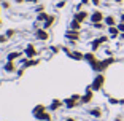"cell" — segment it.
<instances>
[{
    "label": "cell",
    "instance_id": "obj_4",
    "mask_svg": "<svg viewBox=\"0 0 124 121\" xmlns=\"http://www.w3.org/2000/svg\"><path fill=\"white\" fill-rule=\"evenodd\" d=\"M119 30H118V27L116 26H113V27H108V37L110 38H118L119 37Z\"/></svg>",
    "mask_w": 124,
    "mask_h": 121
},
{
    "label": "cell",
    "instance_id": "obj_5",
    "mask_svg": "<svg viewBox=\"0 0 124 121\" xmlns=\"http://www.w3.org/2000/svg\"><path fill=\"white\" fill-rule=\"evenodd\" d=\"M89 18V15L86 13V11H78L77 15H75V19L77 21H80V22H83V21H86V19Z\"/></svg>",
    "mask_w": 124,
    "mask_h": 121
},
{
    "label": "cell",
    "instance_id": "obj_12",
    "mask_svg": "<svg viewBox=\"0 0 124 121\" xmlns=\"http://www.w3.org/2000/svg\"><path fill=\"white\" fill-rule=\"evenodd\" d=\"M116 27H118V30H119L121 33H124V22H118Z\"/></svg>",
    "mask_w": 124,
    "mask_h": 121
},
{
    "label": "cell",
    "instance_id": "obj_16",
    "mask_svg": "<svg viewBox=\"0 0 124 121\" xmlns=\"http://www.w3.org/2000/svg\"><path fill=\"white\" fill-rule=\"evenodd\" d=\"M119 22H124V13H121V16H119Z\"/></svg>",
    "mask_w": 124,
    "mask_h": 121
},
{
    "label": "cell",
    "instance_id": "obj_20",
    "mask_svg": "<svg viewBox=\"0 0 124 121\" xmlns=\"http://www.w3.org/2000/svg\"><path fill=\"white\" fill-rule=\"evenodd\" d=\"M121 104H123V105H124V99H123V100H121Z\"/></svg>",
    "mask_w": 124,
    "mask_h": 121
},
{
    "label": "cell",
    "instance_id": "obj_14",
    "mask_svg": "<svg viewBox=\"0 0 124 121\" xmlns=\"http://www.w3.org/2000/svg\"><path fill=\"white\" fill-rule=\"evenodd\" d=\"M27 54H29V56H32V54H33V48H32V46L27 48Z\"/></svg>",
    "mask_w": 124,
    "mask_h": 121
},
{
    "label": "cell",
    "instance_id": "obj_8",
    "mask_svg": "<svg viewBox=\"0 0 124 121\" xmlns=\"http://www.w3.org/2000/svg\"><path fill=\"white\" fill-rule=\"evenodd\" d=\"M89 113H91L94 118H100V116H102V110H100L99 107H97V108H92V110L89 112Z\"/></svg>",
    "mask_w": 124,
    "mask_h": 121
},
{
    "label": "cell",
    "instance_id": "obj_7",
    "mask_svg": "<svg viewBox=\"0 0 124 121\" xmlns=\"http://www.w3.org/2000/svg\"><path fill=\"white\" fill-rule=\"evenodd\" d=\"M100 45H102V41H100V38H95L94 41L91 43V46H92V53L94 51H97L99 48H100Z\"/></svg>",
    "mask_w": 124,
    "mask_h": 121
},
{
    "label": "cell",
    "instance_id": "obj_6",
    "mask_svg": "<svg viewBox=\"0 0 124 121\" xmlns=\"http://www.w3.org/2000/svg\"><path fill=\"white\" fill-rule=\"evenodd\" d=\"M84 59H86L89 64H94L95 61H97V59H95V54H94V53H86V54H84Z\"/></svg>",
    "mask_w": 124,
    "mask_h": 121
},
{
    "label": "cell",
    "instance_id": "obj_2",
    "mask_svg": "<svg viewBox=\"0 0 124 121\" xmlns=\"http://www.w3.org/2000/svg\"><path fill=\"white\" fill-rule=\"evenodd\" d=\"M89 19H91V22H92V24H95V22H103L105 16H103V13H102V11L95 10L94 13H92V15L89 16Z\"/></svg>",
    "mask_w": 124,
    "mask_h": 121
},
{
    "label": "cell",
    "instance_id": "obj_13",
    "mask_svg": "<svg viewBox=\"0 0 124 121\" xmlns=\"http://www.w3.org/2000/svg\"><path fill=\"white\" fill-rule=\"evenodd\" d=\"M91 3L94 5V7H99V5L102 3V0H91Z\"/></svg>",
    "mask_w": 124,
    "mask_h": 121
},
{
    "label": "cell",
    "instance_id": "obj_9",
    "mask_svg": "<svg viewBox=\"0 0 124 121\" xmlns=\"http://www.w3.org/2000/svg\"><path fill=\"white\" fill-rule=\"evenodd\" d=\"M70 56H72L73 59H77V61H81V59H84V54H81V53H78V51L70 53Z\"/></svg>",
    "mask_w": 124,
    "mask_h": 121
},
{
    "label": "cell",
    "instance_id": "obj_3",
    "mask_svg": "<svg viewBox=\"0 0 124 121\" xmlns=\"http://www.w3.org/2000/svg\"><path fill=\"white\" fill-rule=\"evenodd\" d=\"M103 22H105V26H107V27L118 26V19H116V16H113V15H108V16H105Z\"/></svg>",
    "mask_w": 124,
    "mask_h": 121
},
{
    "label": "cell",
    "instance_id": "obj_10",
    "mask_svg": "<svg viewBox=\"0 0 124 121\" xmlns=\"http://www.w3.org/2000/svg\"><path fill=\"white\" fill-rule=\"evenodd\" d=\"M72 29L73 30H80L81 29V22L77 21V19H73V21H72Z\"/></svg>",
    "mask_w": 124,
    "mask_h": 121
},
{
    "label": "cell",
    "instance_id": "obj_15",
    "mask_svg": "<svg viewBox=\"0 0 124 121\" xmlns=\"http://www.w3.org/2000/svg\"><path fill=\"white\" fill-rule=\"evenodd\" d=\"M38 37H40V38H46V33H45V32H38Z\"/></svg>",
    "mask_w": 124,
    "mask_h": 121
},
{
    "label": "cell",
    "instance_id": "obj_17",
    "mask_svg": "<svg viewBox=\"0 0 124 121\" xmlns=\"http://www.w3.org/2000/svg\"><path fill=\"white\" fill-rule=\"evenodd\" d=\"M89 2H91V0H81V3H83V5H88Z\"/></svg>",
    "mask_w": 124,
    "mask_h": 121
},
{
    "label": "cell",
    "instance_id": "obj_11",
    "mask_svg": "<svg viewBox=\"0 0 124 121\" xmlns=\"http://www.w3.org/2000/svg\"><path fill=\"white\" fill-rule=\"evenodd\" d=\"M108 102L111 104V105H118V104H121V100L115 99V97H110V99H108Z\"/></svg>",
    "mask_w": 124,
    "mask_h": 121
},
{
    "label": "cell",
    "instance_id": "obj_1",
    "mask_svg": "<svg viewBox=\"0 0 124 121\" xmlns=\"http://www.w3.org/2000/svg\"><path fill=\"white\" fill-rule=\"evenodd\" d=\"M103 84H105V77H103L102 73H99L97 77L94 78V81H92L91 89H92V91H100V89L103 88Z\"/></svg>",
    "mask_w": 124,
    "mask_h": 121
},
{
    "label": "cell",
    "instance_id": "obj_18",
    "mask_svg": "<svg viewBox=\"0 0 124 121\" xmlns=\"http://www.w3.org/2000/svg\"><path fill=\"white\" fill-rule=\"evenodd\" d=\"M119 40H123V41H124V33H119Z\"/></svg>",
    "mask_w": 124,
    "mask_h": 121
},
{
    "label": "cell",
    "instance_id": "obj_19",
    "mask_svg": "<svg viewBox=\"0 0 124 121\" xmlns=\"http://www.w3.org/2000/svg\"><path fill=\"white\" fill-rule=\"evenodd\" d=\"M67 121H75V120H73V118H69V120H67Z\"/></svg>",
    "mask_w": 124,
    "mask_h": 121
}]
</instances>
